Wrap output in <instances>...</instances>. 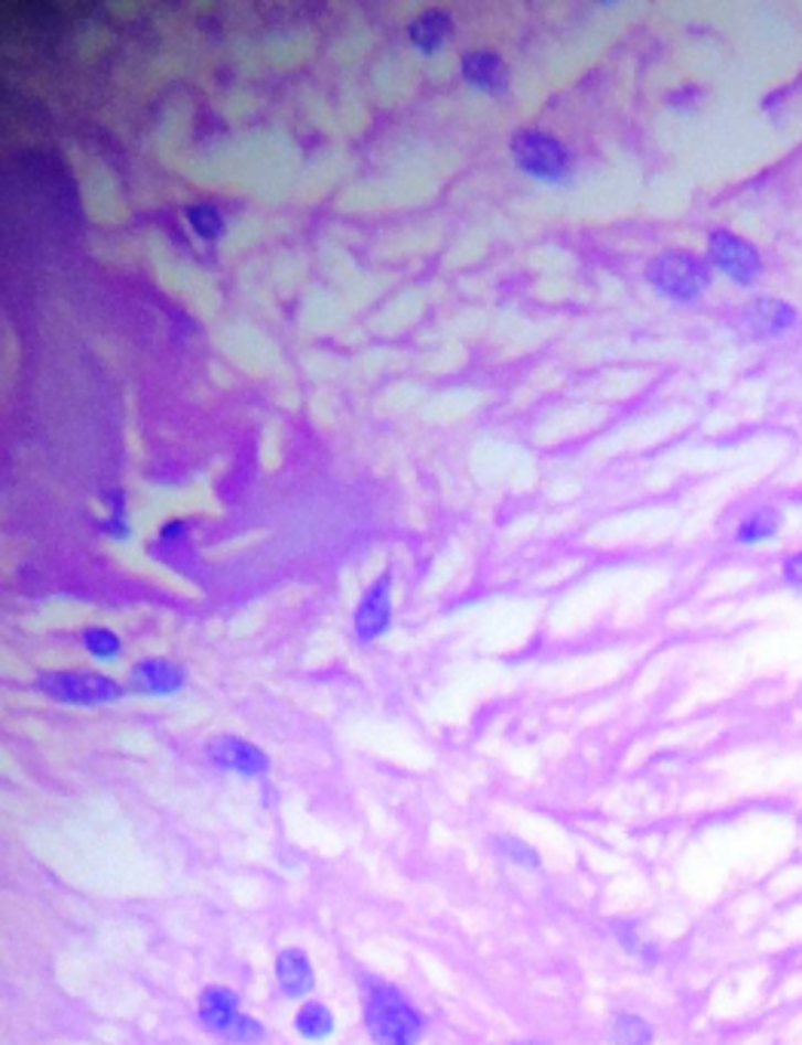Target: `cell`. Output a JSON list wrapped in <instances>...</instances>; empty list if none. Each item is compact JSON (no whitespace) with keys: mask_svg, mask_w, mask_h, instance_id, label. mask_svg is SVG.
<instances>
[{"mask_svg":"<svg viewBox=\"0 0 802 1045\" xmlns=\"http://www.w3.org/2000/svg\"><path fill=\"white\" fill-rule=\"evenodd\" d=\"M512 163L521 175H527L545 188H567L576 172L573 151L548 129H517L509 145Z\"/></svg>","mask_w":802,"mask_h":1045,"instance_id":"6da1fadb","label":"cell"},{"mask_svg":"<svg viewBox=\"0 0 802 1045\" xmlns=\"http://www.w3.org/2000/svg\"><path fill=\"white\" fill-rule=\"evenodd\" d=\"M365 1027L377 1045H417L423 1015L389 984H371L365 993Z\"/></svg>","mask_w":802,"mask_h":1045,"instance_id":"7a4b0ae2","label":"cell"},{"mask_svg":"<svg viewBox=\"0 0 802 1045\" xmlns=\"http://www.w3.org/2000/svg\"><path fill=\"white\" fill-rule=\"evenodd\" d=\"M646 279L667 301L689 303L705 295V289L710 286V270L702 258L671 248L646 264Z\"/></svg>","mask_w":802,"mask_h":1045,"instance_id":"3957f363","label":"cell"},{"mask_svg":"<svg viewBox=\"0 0 802 1045\" xmlns=\"http://www.w3.org/2000/svg\"><path fill=\"white\" fill-rule=\"evenodd\" d=\"M34 687L50 700L65 702V705H86V708L117 702L129 690L98 672H43L38 674Z\"/></svg>","mask_w":802,"mask_h":1045,"instance_id":"277c9868","label":"cell"},{"mask_svg":"<svg viewBox=\"0 0 802 1045\" xmlns=\"http://www.w3.org/2000/svg\"><path fill=\"white\" fill-rule=\"evenodd\" d=\"M393 626V571H383L362 591L353 614V629L359 644H371Z\"/></svg>","mask_w":802,"mask_h":1045,"instance_id":"5b68a950","label":"cell"},{"mask_svg":"<svg viewBox=\"0 0 802 1045\" xmlns=\"http://www.w3.org/2000/svg\"><path fill=\"white\" fill-rule=\"evenodd\" d=\"M707 255L710 264L720 270L723 276H729L738 286H750L753 279H760L762 274V258L757 248L750 246L748 239L729 234V231H714L707 239Z\"/></svg>","mask_w":802,"mask_h":1045,"instance_id":"8992f818","label":"cell"},{"mask_svg":"<svg viewBox=\"0 0 802 1045\" xmlns=\"http://www.w3.org/2000/svg\"><path fill=\"white\" fill-rule=\"evenodd\" d=\"M460 77L469 89H475L481 96L500 98L512 89V71L503 55L490 46H475L460 55Z\"/></svg>","mask_w":802,"mask_h":1045,"instance_id":"52a82bcc","label":"cell"},{"mask_svg":"<svg viewBox=\"0 0 802 1045\" xmlns=\"http://www.w3.org/2000/svg\"><path fill=\"white\" fill-rule=\"evenodd\" d=\"M188 684V669L181 662L148 657L138 660L129 672V690L141 696H175Z\"/></svg>","mask_w":802,"mask_h":1045,"instance_id":"ba28073f","label":"cell"},{"mask_svg":"<svg viewBox=\"0 0 802 1045\" xmlns=\"http://www.w3.org/2000/svg\"><path fill=\"white\" fill-rule=\"evenodd\" d=\"M205 757L221 767L233 770L239 776H264L270 770V757L260 751L255 743H245L239 736H215L205 743Z\"/></svg>","mask_w":802,"mask_h":1045,"instance_id":"9c48e42d","label":"cell"},{"mask_svg":"<svg viewBox=\"0 0 802 1045\" xmlns=\"http://www.w3.org/2000/svg\"><path fill=\"white\" fill-rule=\"evenodd\" d=\"M457 34V22L450 10L441 7H429L420 15H414L408 25V41L410 46L420 55H438Z\"/></svg>","mask_w":802,"mask_h":1045,"instance_id":"30bf717a","label":"cell"},{"mask_svg":"<svg viewBox=\"0 0 802 1045\" xmlns=\"http://www.w3.org/2000/svg\"><path fill=\"white\" fill-rule=\"evenodd\" d=\"M243 1012H239V996L231 988H221L212 984L200 993V1021H203L205 1031L218 1033V1036H231V1031L239 1024Z\"/></svg>","mask_w":802,"mask_h":1045,"instance_id":"8fae6325","label":"cell"},{"mask_svg":"<svg viewBox=\"0 0 802 1045\" xmlns=\"http://www.w3.org/2000/svg\"><path fill=\"white\" fill-rule=\"evenodd\" d=\"M276 981H279L282 993L291 996V1000L307 996V993L316 988V975H313V963H310V957L298 948L282 950V953L276 957Z\"/></svg>","mask_w":802,"mask_h":1045,"instance_id":"7c38bea8","label":"cell"},{"mask_svg":"<svg viewBox=\"0 0 802 1045\" xmlns=\"http://www.w3.org/2000/svg\"><path fill=\"white\" fill-rule=\"evenodd\" d=\"M745 322L753 334L769 338V334H781L796 322V310L781 298H760L745 310Z\"/></svg>","mask_w":802,"mask_h":1045,"instance_id":"4fadbf2b","label":"cell"},{"mask_svg":"<svg viewBox=\"0 0 802 1045\" xmlns=\"http://www.w3.org/2000/svg\"><path fill=\"white\" fill-rule=\"evenodd\" d=\"M184 218H188V227L193 231V236L200 243H205V246H218L221 239L227 236V218L212 203H191L184 209Z\"/></svg>","mask_w":802,"mask_h":1045,"instance_id":"5bb4252c","label":"cell"},{"mask_svg":"<svg viewBox=\"0 0 802 1045\" xmlns=\"http://www.w3.org/2000/svg\"><path fill=\"white\" fill-rule=\"evenodd\" d=\"M105 506H108V515L98 522V534H105L114 543H126L132 536V524H129V512H126V491L110 488L105 494Z\"/></svg>","mask_w":802,"mask_h":1045,"instance_id":"9a60e30c","label":"cell"},{"mask_svg":"<svg viewBox=\"0 0 802 1045\" xmlns=\"http://www.w3.org/2000/svg\"><path fill=\"white\" fill-rule=\"evenodd\" d=\"M295 1031H298L303 1039H310V1043L328 1039V1036L334 1033V1015H331V1009L322 1003L300 1005V1012L295 1015Z\"/></svg>","mask_w":802,"mask_h":1045,"instance_id":"2e32d148","label":"cell"},{"mask_svg":"<svg viewBox=\"0 0 802 1045\" xmlns=\"http://www.w3.org/2000/svg\"><path fill=\"white\" fill-rule=\"evenodd\" d=\"M781 524H784V515L778 510H757L738 524L735 540H738V543H748V546L750 543H762V540H772V536L781 531Z\"/></svg>","mask_w":802,"mask_h":1045,"instance_id":"e0dca14e","label":"cell"},{"mask_svg":"<svg viewBox=\"0 0 802 1045\" xmlns=\"http://www.w3.org/2000/svg\"><path fill=\"white\" fill-rule=\"evenodd\" d=\"M81 644H83V650H86V653L98 662H114L122 653L120 635L110 632V629H105V626H89V629H83Z\"/></svg>","mask_w":802,"mask_h":1045,"instance_id":"ac0fdd59","label":"cell"},{"mask_svg":"<svg viewBox=\"0 0 802 1045\" xmlns=\"http://www.w3.org/2000/svg\"><path fill=\"white\" fill-rule=\"evenodd\" d=\"M612 1039L619 1045H653V1027L631 1012H622L612 1021Z\"/></svg>","mask_w":802,"mask_h":1045,"instance_id":"d6986e66","label":"cell"},{"mask_svg":"<svg viewBox=\"0 0 802 1045\" xmlns=\"http://www.w3.org/2000/svg\"><path fill=\"white\" fill-rule=\"evenodd\" d=\"M496 846H500V853L509 855V859H512V862H517L521 867H531V871H536V867H539V855H536V850H533V846H527L524 840L500 838V840H496Z\"/></svg>","mask_w":802,"mask_h":1045,"instance_id":"ffe728a7","label":"cell"},{"mask_svg":"<svg viewBox=\"0 0 802 1045\" xmlns=\"http://www.w3.org/2000/svg\"><path fill=\"white\" fill-rule=\"evenodd\" d=\"M784 579H788V583H796V586H802V552L790 555L788 562H784Z\"/></svg>","mask_w":802,"mask_h":1045,"instance_id":"44dd1931","label":"cell"},{"mask_svg":"<svg viewBox=\"0 0 802 1045\" xmlns=\"http://www.w3.org/2000/svg\"><path fill=\"white\" fill-rule=\"evenodd\" d=\"M512 1045H545V1043H536V1039H527V1043H512Z\"/></svg>","mask_w":802,"mask_h":1045,"instance_id":"7402d4cb","label":"cell"}]
</instances>
